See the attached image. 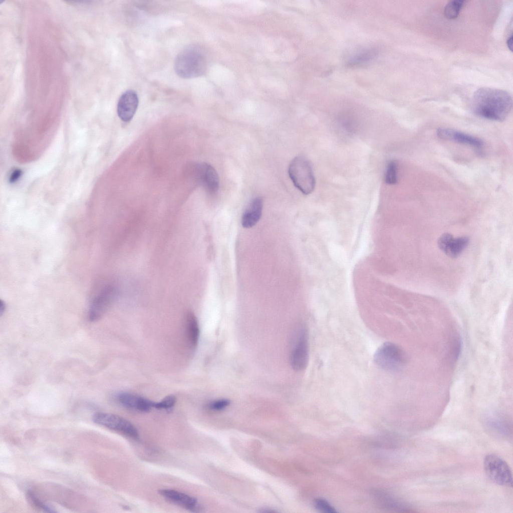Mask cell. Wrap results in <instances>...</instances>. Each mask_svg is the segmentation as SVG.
Returning a JSON list of instances; mask_svg holds the SVG:
<instances>
[{"label":"cell","mask_w":513,"mask_h":513,"mask_svg":"<svg viewBox=\"0 0 513 513\" xmlns=\"http://www.w3.org/2000/svg\"><path fill=\"white\" fill-rule=\"evenodd\" d=\"M117 400L122 406L141 412H148L154 408V402L132 393H121Z\"/></svg>","instance_id":"14"},{"label":"cell","mask_w":513,"mask_h":513,"mask_svg":"<svg viewBox=\"0 0 513 513\" xmlns=\"http://www.w3.org/2000/svg\"><path fill=\"white\" fill-rule=\"evenodd\" d=\"M207 60L206 53L200 46L190 45L177 55L174 69L179 77L190 79L200 76L206 72Z\"/></svg>","instance_id":"2"},{"label":"cell","mask_w":513,"mask_h":513,"mask_svg":"<svg viewBox=\"0 0 513 513\" xmlns=\"http://www.w3.org/2000/svg\"><path fill=\"white\" fill-rule=\"evenodd\" d=\"M176 402L173 395H168L158 402H155L154 408L158 409H168L172 407Z\"/></svg>","instance_id":"22"},{"label":"cell","mask_w":513,"mask_h":513,"mask_svg":"<svg viewBox=\"0 0 513 513\" xmlns=\"http://www.w3.org/2000/svg\"><path fill=\"white\" fill-rule=\"evenodd\" d=\"M27 497L29 501L35 506L43 509L44 511L49 512H54L56 511L54 509L51 508L49 505L44 503L39 498H38L32 492L29 491L27 493Z\"/></svg>","instance_id":"20"},{"label":"cell","mask_w":513,"mask_h":513,"mask_svg":"<svg viewBox=\"0 0 513 513\" xmlns=\"http://www.w3.org/2000/svg\"><path fill=\"white\" fill-rule=\"evenodd\" d=\"M6 309V305L3 301L0 302V314L2 316Z\"/></svg>","instance_id":"26"},{"label":"cell","mask_w":513,"mask_h":513,"mask_svg":"<svg viewBox=\"0 0 513 513\" xmlns=\"http://www.w3.org/2000/svg\"><path fill=\"white\" fill-rule=\"evenodd\" d=\"M93 421L108 428L123 433L130 437L137 439L138 431L136 428L126 419L111 413L97 412L92 416Z\"/></svg>","instance_id":"7"},{"label":"cell","mask_w":513,"mask_h":513,"mask_svg":"<svg viewBox=\"0 0 513 513\" xmlns=\"http://www.w3.org/2000/svg\"><path fill=\"white\" fill-rule=\"evenodd\" d=\"M512 34L508 37L506 41V44L508 49L512 51Z\"/></svg>","instance_id":"25"},{"label":"cell","mask_w":513,"mask_h":513,"mask_svg":"<svg viewBox=\"0 0 513 513\" xmlns=\"http://www.w3.org/2000/svg\"><path fill=\"white\" fill-rule=\"evenodd\" d=\"M483 467L486 475L492 482L499 485L512 487L511 470L507 462L500 456L488 454L484 459Z\"/></svg>","instance_id":"5"},{"label":"cell","mask_w":513,"mask_h":513,"mask_svg":"<svg viewBox=\"0 0 513 513\" xmlns=\"http://www.w3.org/2000/svg\"><path fill=\"white\" fill-rule=\"evenodd\" d=\"M385 182L390 185L395 184L398 181V164L394 160L389 161L385 173Z\"/></svg>","instance_id":"19"},{"label":"cell","mask_w":513,"mask_h":513,"mask_svg":"<svg viewBox=\"0 0 513 513\" xmlns=\"http://www.w3.org/2000/svg\"><path fill=\"white\" fill-rule=\"evenodd\" d=\"M263 200L261 197L254 198L249 203L241 217V224L244 228L255 225L261 217Z\"/></svg>","instance_id":"15"},{"label":"cell","mask_w":513,"mask_h":513,"mask_svg":"<svg viewBox=\"0 0 513 513\" xmlns=\"http://www.w3.org/2000/svg\"><path fill=\"white\" fill-rule=\"evenodd\" d=\"M469 239L467 236L454 237L449 233L442 234L438 240L439 248L448 256L456 258L458 256L467 246Z\"/></svg>","instance_id":"10"},{"label":"cell","mask_w":513,"mask_h":513,"mask_svg":"<svg viewBox=\"0 0 513 513\" xmlns=\"http://www.w3.org/2000/svg\"><path fill=\"white\" fill-rule=\"evenodd\" d=\"M230 404L229 400L221 399L214 401L209 404V408L213 410H221L227 407Z\"/></svg>","instance_id":"23"},{"label":"cell","mask_w":513,"mask_h":513,"mask_svg":"<svg viewBox=\"0 0 513 513\" xmlns=\"http://www.w3.org/2000/svg\"><path fill=\"white\" fill-rule=\"evenodd\" d=\"M436 135L440 139L466 145L476 149H480L484 145L483 142L479 138L450 128H439L436 131Z\"/></svg>","instance_id":"11"},{"label":"cell","mask_w":513,"mask_h":513,"mask_svg":"<svg viewBox=\"0 0 513 513\" xmlns=\"http://www.w3.org/2000/svg\"><path fill=\"white\" fill-rule=\"evenodd\" d=\"M465 1L455 0L449 2L444 8L445 17L449 20L456 18L465 4Z\"/></svg>","instance_id":"18"},{"label":"cell","mask_w":513,"mask_h":513,"mask_svg":"<svg viewBox=\"0 0 513 513\" xmlns=\"http://www.w3.org/2000/svg\"><path fill=\"white\" fill-rule=\"evenodd\" d=\"M288 173L294 185L306 195L311 193L315 187V178L312 167L305 157L298 156L291 162Z\"/></svg>","instance_id":"3"},{"label":"cell","mask_w":513,"mask_h":513,"mask_svg":"<svg viewBox=\"0 0 513 513\" xmlns=\"http://www.w3.org/2000/svg\"><path fill=\"white\" fill-rule=\"evenodd\" d=\"M159 493L167 500L189 511L196 512L200 509L196 498L186 493L170 489H161Z\"/></svg>","instance_id":"13"},{"label":"cell","mask_w":513,"mask_h":513,"mask_svg":"<svg viewBox=\"0 0 513 513\" xmlns=\"http://www.w3.org/2000/svg\"><path fill=\"white\" fill-rule=\"evenodd\" d=\"M186 322L187 333L189 342L193 347H195L199 335L197 319L193 314L190 313L187 315Z\"/></svg>","instance_id":"17"},{"label":"cell","mask_w":513,"mask_h":513,"mask_svg":"<svg viewBox=\"0 0 513 513\" xmlns=\"http://www.w3.org/2000/svg\"><path fill=\"white\" fill-rule=\"evenodd\" d=\"M378 51L374 48H365L355 53L348 58L347 64L350 66H356L365 64L374 59Z\"/></svg>","instance_id":"16"},{"label":"cell","mask_w":513,"mask_h":513,"mask_svg":"<svg viewBox=\"0 0 513 513\" xmlns=\"http://www.w3.org/2000/svg\"><path fill=\"white\" fill-rule=\"evenodd\" d=\"M22 175V171L21 169H16L11 174L9 177V181L11 183L17 182Z\"/></svg>","instance_id":"24"},{"label":"cell","mask_w":513,"mask_h":513,"mask_svg":"<svg viewBox=\"0 0 513 513\" xmlns=\"http://www.w3.org/2000/svg\"><path fill=\"white\" fill-rule=\"evenodd\" d=\"M138 103V95L134 91L127 90L122 94L117 105V114L120 119L125 122L131 121L137 110Z\"/></svg>","instance_id":"12"},{"label":"cell","mask_w":513,"mask_h":513,"mask_svg":"<svg viewBox=\"0 0 513 513\" xmlns=\"http://www.w3.org/2000/svg\"><path fill=\"white\" fill-rule=\"evenodd\" d=\"M116 295V290L112 286L105 287L93 299L89 308V318L94 322L100 319Z\"/></svg>","instance_id":"9"},{"label":"cell","mask_w":513,"mask_h":513,"mask_svg":"<svg viewBox=\"0 0 513 513\" xmlns=\"http://www.w3.org/2000/svg\"><path fill=\"white\" fill-rule=\"evenodd\" d=\"M512 106L511 96L498 89L483 87L474 92L471 109L477 116L494 121H504Z\"/></svg>","instance_id":"1"},{"label":"cell","mask_w":513,"mask_h":513,"mask_svg":"<svg viewBox=\"0 0 513 513\" xmlns=\"http://www.w3.org/2000/svg\"><path fill=\"white\" fill-rule=\"evenodd\" d=\"M314 504L317 509L325 513L336 512L335 509L326 500L318 498L314 500Z\"/></svg>","instance_id":"21"},{"label":"cell","mask_w":513,"mask_h":513,"mask_svg":"<svg viewBox=\"0 0 513 513\" xmlns=\"http://www.w3.org/2000/svg\"><path fill=\"white\" fill-rule=\"evenodd\" d=\"M309 358L308 335L306 329L302 327L296 335L290 354V364L296 371L305 370Z\"/></svg>","instance_id":"6"},{"label":"cell","mask_w":513,"mask_h":513,"mask_svg":"<svg viewBox=\"0 0 513 513\" xmlns=\"http://www.w3.org/2000/svg\"><path fill=\"white\" fill-rule=\"evenodd\" d=\"M195 180L211 194H215L219 187V177L215 169L206 162L194 164L192 168Z\"/></svg>","instance_id":"8"},{"label":"cell","mask_w":513,"mask_h":513,"mask_svg":"<svg viewBox=\"0 0 513 513\" xmlns=\"http://www.w3.org/2000/svg\"><path fill=\"white\" fill-rule=\"evenodd\" d=\"M374 361L377 366L385 371L397 372L404 367L406 357L403 351L398 345L386 342L376 351Z\"/></svg>","instance_id":"4"}]
</instances>
